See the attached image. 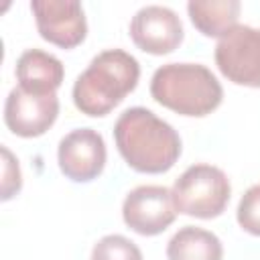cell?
Wrapping results in <instances>:
<instances>
[{"instance_id": "1", "label": "cell", "mask_w": 260, "mask_h": 260, "mask_svg": "<svg viewBox=\"0 0 260 260\" xmlns=\"http://www.w3.org/2000/svg\"><path fill=\"white\" fill-rule=\"evenodd\" d=\"M118 152L138 173L158 175L173 169L181 156L177 130L146 108H128L114 126Z\"/></svg>"}, {"instance_id": "2", "label": "cell", "mask_w": 260, "mask_h": 260, "mask_svg": "<svg viewBox=\"0 0 260 260\" xmlns=\"http://www.w3.org/2000/svg\"><path fill=\"white\" fill-rule=\"evenodd\" d=\"M140 77L138 61L122 49H106L91 59L87 69L73 83L75 108L91 118L110 114Z\"/></svg>"}, {"instance_id": "3", "label": "cell", "mask_w": 260, "mask_h": 260, "mask_svg": "<svg viewBox=\"0 0 260 260\" xmlns=\"http://www.w3.org/2000/svg\"><path fill=\"white\" fill-rule=\"evenodd\" d=\"M150 95L156 104L191 118L211 114L223 98L217 77L199 63H167L150 79Z\"/></svg>"}, {"instance_id": "4", "label": "cell", "mask_w": 260, "mask_h": 260, "mask_svg": "<svg viewBox=\"0 0 260 260\" xmlns=\"http://www.w3.org/2000/svg\"><path fill=\"white\" fill-rule=\"evenodd\" d=\"M171 193L179 213L199 219H211L223 213L230 201L232 187L221 169L199 162L191 165L179 175Z\"/></svg>"}, {"instance_id": "5", "label": "cell", "mask_w": 260, "mask_h": 260, "mask_svg": "<svg viewBox=\"0 0 260 260\" xmlns=\"http://www.w3.org/2000/svg\"><path fill=\"white\" fill-rule=\"evenodd\" d=\"M215 65L228 81L260 87V28L236 24L215 45Z\"/></svg>"}, {"instance_id": "6", "label": "cell", "mask_w": 260, "mask_h": 260, "mask_svg": "<svg viewBox=\"0 0 260 260\" xmlns=\"http://www.w3.org/2000/svg\"><path fill=\"white\" fill-rule=\"evenodd\" d=\"M171 189L162 185H140L132 189L122 203L124 223L140 236L165 232L177 217Z\"/></svg>"}, {"instance_id": "7", "label": "cell", "mask_w": 260, "mask_h": 260, "mask_svg": "<svg viewBox=\"0 0 260 260\" xmlns=\"http://www.w3.org/2000/svg\"><path fill=\"white\" fill-rule=\"evenodd\" d=\"M37 28L45 41L61 49H73L83 43L87 22L77 0H32Z\"/></svg>"}, {"instance_id": "8", "label": "cell", "mask_w": 260, "mask_h": 260, "mask_svg": "<svg viewBox=\"0 0 260 260\" xmlns=\"http://www.w3.org/2000/svg\"><path fill=\"white\" fill-rule=\"evenodd\" d=\"M61 173L75 183L98 179L106 167V142L93 128H77L65 134L57 148Z\"/></svg>"}, {"instance_id": "9", "label": "cell", "mask_w": 260, "mask_h": 260, "mask_svg": "<svg viewBox=\"0 0 260 260\" xmlns=\"http://www.w3.org/2000/svg\"><path fill=\"white\" fill-rule=\"evenodd\" d=\"M57 93H30L14 87L4 104V122L8 130L22 138H37L45 134L57 120Z\"/></svg>"}, {"instance_id": "10", "label": "cell", "mask_w": 260, "mask_h": 260, "mask_svg": "<svg viewBox=\"0 0 260 260\" xmlns=\"http://www.w3.org/2000/svg\"><path fill=\"white\" fill-rule=\"evenodd\" d=\"M130 37L134 45L150 55L173 53L183 41L181 18L167 6H144L130 20Z\"/></svg>"}, {"instance_id": "11", "label": "cell", "mask_w": 260, "mask_h": 260, "mask_svg": "<svg viewBox=\"0 0 260 260\" xmlns=\"http://www.w3.org/2000/svg\"><path fill=\"white\" fill-rule=\"evenodd\" d=\"M18 87L30 93H55L65 77L63 63L41 49H26L16 61Z\"/></svg>"}, {"instance_id": "12", "label": "cell", "mask_w": 260, "mask_h": 260, "mask_svg": "<svg viewBox=\"0 0 260 260\" xmlns=\"http://www.w3.org/2000/svg\"><path fill=\"white\" fill-rule=\"evenodd\" d=\"M238 0H191L187 4L193 26L205 37H223L238 24Z\"/></svg>"}, {"instance_id": "13", "label": "cell", "mask_w": 260, "mask_h": 260, "mask_svg": "<svg viewBox=\"0 0 260 260\" xmlns=\"http://www.w3.org/2000/svg\"><path fill=\"white\" fill-rule=\"evenodd\" d=\"M169 260H221L223 246L219 238L203 228L185 225L167 244Z\"/></svg>"}, {"instance_id": "14", "label": "cell", "mask_w": 260, "mask_h": 260, "mask_svg": "<svg viewBox=\"0 0 260 260\" xmlns=\"http://www.w3.org/2000/svg\"><path fill=\"white\" fill-rule=\"evenodd\" d=\"M91 260H142V252L132 240L120 234H110L95 242Z\"/></svg>"}, {"instance_id": "15", "label": "cell", "mask_w": 260, "mask_h": 260, "mask_svg": "<svg viewBox=\"0 0 260 260\" xmlns=\"http://www.w3.org/2000/svg\"><path fill=\"white\" fill-rule=\"evenodd\" d=\"M236 217L244 232H248L252 236H260V183L252 185L242 195Z\"/></svg>"}, {"instance_id": "16", "label": "cell", "mask_w": 260, "mask_h": 260, "mask_svg": "<svg viewBox=\"0 0 260 260\" xmlns=\"http://www.w3.org/2000/svg\"><path fill=\"white\" fill-rule=\"evenodd\" d=\"M22 187V175L16 156L2 146V201L12 199Z\"/></svg>"}]
</instances>
